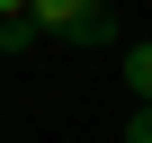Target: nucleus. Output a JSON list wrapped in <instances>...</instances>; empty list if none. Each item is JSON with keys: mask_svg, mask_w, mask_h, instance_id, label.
I'll list each match as a JSON object with an SVG mask.
<instances>
[{"mask_svg": "<svg viewBox=\"0 0 152 143\" xmlns=\"http://www.w3.org/2000/svg\"><path fill=\"white\" fill-rule=\"evenodd\" d=\"M125 90L134 107H152V45H125Z\"/></svg>", "mask_w": 152, "mask_h": 143, "instance_id": "2", "label": "nucleus"}, {"mask_svg": "<svg viewBox=\"0 0 152 143\" xmlns=\"http://www.w3.org/2000/svg\"><path fill=\"white\" fill-rule=\"evenodd\" d=\"M0 54H36V27L27 18H0Z\"/></svg>", "mask_w": 152, "mask_h": 143, "instance_id": "3", "label": "nucleus"}, {"mask_svg": "<svg viewBox=\"0 0 152 143\" xmlns=\"http://www.w3.org/2000/svg\"><path fill=\"white\" fill-rule=\"evenodd\" d=\"M27 27L54 45H116V9L107 0H27Z\"/></svg>", "mask_w": 152, "mask_h": 143, "instance_id": "1", "label": "nucleus"}, {"mask_svg": "<svg viewBox=\"0 0 152 143\" xmlns=\"http://www.w3.org/2000/svg\"><path fill=\"white\" fill-rule=\"evenodd\" d=\"M125 143H152V107H134V116H125Z\"/></svg>", "mask_w": 152, "mask_h": 143, "instance_id": "4", "label": "nucleus"}, {"mask_svg": "<svg viewBox=\"0 0 152 143\" xmlns=\"http://www.w3.org/2000/svg\"><path fill=\"white\" fill-rule=\"evenodd\" d=\"M0 18H27V0H0Z\"/></svg>", "mask_w": 152, "mask_h": 143, "instance_id": "5", "label": "nucleus"}]
</instances>
